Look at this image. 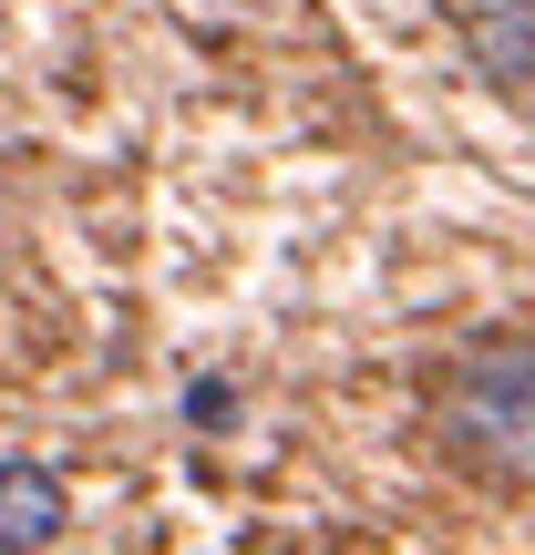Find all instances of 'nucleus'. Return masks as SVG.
I'll list each match as a JSON object with an SVG mask.
<instances>
[{
  "label": "nucleus",
  "instance_id": "nucleus-4",
  "mask_svg": "<svg viewBox=\"0 0 535 555\" xmlns=\"http://www.w3.org/2000/svg\"><path fill=\"white\" fill-rule=\"evenodd\" d=\"M238 380H227V371H206V380H186V422H196V433H238Z\"/></svg>",
  "mask_w": 535,
  "mask_h": 555
},
{
  "label": "nucleus",
  "instance_id": "nucleus-3",
  "mask_svg": "<svg viewBox=\"0 0 535 555\" xmlns=\"http://www.w3.org/2000/svg\"><path fill=\"white\" fill-rule=\"evenodd\" d=\"M463 41H474V73L495 82L505 103H525V82H535V21H525V0H463Z\"/></svg>",
  "mask_w": 535,
  "mask_h": 555
},
{
  "label": "nucleus",
  "instance_id": "nucleus-2",
  "mask_svg": "<svg viewBox=\"0 0 535 555\" xmlns=\"http://www.w3.org/2000/svg\"><path fill=\"white\" fill-rule=\"evenodd\" d=\"M62 525H73V483H62L52 463L11 453V463H0V555H41V545H62Z\"/></svg>",
  "mask_w": 535,
  "mask_h": 555
},
{
  "label": "nucleus",
  "instance_id": "nucleus-1",
  "mask_svg": "<svg viewBox=\"0 0 535 555\" xmlns=\"http://www.w3.org/2000/svg\"><path fill=\"white\" fill-rule=\"evenodd\" d=\"M433 442L463 483L525 494V453H535V350H525V330H474L433 371Z\"/></svg>",
  "mask_w": 535,
  "mask_h": 555
}]
</instances>
